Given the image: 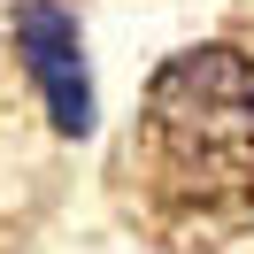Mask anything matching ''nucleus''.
I'll use <instances>...</instances> for the list:
<instances>
[{
	"mask_svg": "<svg viewBox=\"0 0 254 254\" xmlns=\"http://www.w3.org/2000/svg\"><path fill=\"white\" fill-rule=\"evenodd\" d=\"M124 208L154 247L208 254L254 223V54L231 39L170 54L124 139Z\"/></svg>",
	"mask_w": 254,
	"mask_h": 254,
	"instance_id": "1",
	"label": "nucleus"
},
{
	"mask_svg": "<svg viewBox=\"0 0 254 254\" xmlns=\"http://www.w3.org/2000/svg\"><path fill=\"white\" fill-rule=\"evenodd\" d=\"M8 39H16V62L31 77L39 108L62 139H85L93 131V69H85V39L69 0H16L8 8Z\"/></svg>",
	"mask_w": 254,
	"mask_h": 254,
	"instance_id": "2",
	"label": "nucleus"
}]
</instances>
